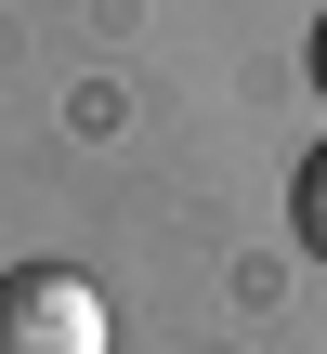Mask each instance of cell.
Instances as JSON below:
<instances>
[{
    "label": "cell",
    "mask_w": 327,
    "mask_h": 354,
    "mask_svg": "<svg viewBox=\"0 0 327 354\" xmlns=\"http://www.w3.org/2000/svg\"><path fill=\"white\" fill-rule=\"evenodd\" d=\"M0 354H105V302L66 263H13L0 276Z\"/></svg>",
    "instance_id": "6da1fadb"
},
{
    "label": "cell",
    "mask_w": 327,
    "mask_h": 354,
    "mask_svg": "<svg viewBox=\"0 0 327 354\" xmlns=\"http://www.w3.org/2000/svg\"><path fill=\"white\" fill-rule=\"evenodd\" d=\"M301 250H327V145L301 158Z\"/></svg>",
    "instance_id": "7a4b0ae2"
},
{
    "label": "cell",
    "mask_w": 327,
    "mask_h": 354,
    "mask_svg": "<svg viewBox=\"0 0 327 354\" xmlns=\"http://www.w3.org/2000/svg\"><path fill=\"white\" fill-rule=\"evenodd\" d=\"M315 92H327V13H315Z\"/></svg>",
    "instance_id": "3957f363"
}]
</instances>
